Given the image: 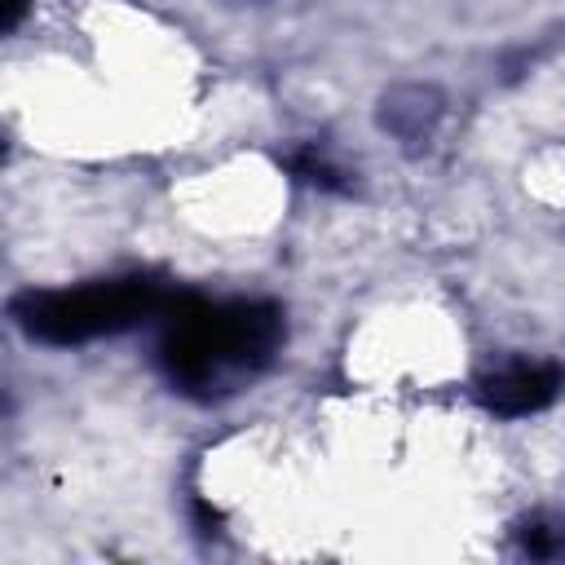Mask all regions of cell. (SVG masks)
<instances>
[{
  "label": "cell",
  "instance_id": "7a4b0ae2",
  "mask_svg": "<svg viewBox=\"0 0 565 565\" xmlns=\"http://www.w3.org/2000/svg\"><path fill=\"white\" fill-rule=\"evenodd\" d=\"M177 296L146 274L106 278L66 291H26L13 300V322L44 344H84L97 335H119L137 322L163 318Z\"/></svg>",
  "mask_w": 565,
  "mask_h": 565
},
{
  "label": "cell",
  "instance_id": "5b68a950",
  "mask_svg": "<svg viewBox=\"0 0 565 565\" xmlns=\"http://www.w3.org/2000/svg\"><path fill=\"white\" fill-rule=\"evenodd\" d=\"M516 539H521V552H530V556L565 561V525H556V521H525L516 530Z\"/></svg>",
  "mask_w": 565,
  "mask_h": 565
},
{
  "label": "cell",
  "instance_id": "52a82bcc",
  "mask_svg": "<svg viewBox=\"0 0 565 565\" xmlns=\"http://www.w3.org/2000/svg\"><path fill=\"white\" fill-rule=\"evenodd\" d=\"M22 9H26V0H4V31H13V26H18Z\"/></svg>",
  "mask_w": 565,
  "mask_h": 565
},
{
  "label": "cell",
  "instance_id": "8992f818",
  "mask_svg": "<svg viewBox=\"0 0 565 565\" xmlns=\"http://www.w3.org/2000/svg\"><path fill=\"white\" fill-rule=\"evenodd\" d=\"M287 168H291L296 177H305V181H313V185H327V190H335V185H344V181H340V172L331 168V159H322L318 150H300V154H291V159H287Z\"/></svg>",
  "mask_w": 565,
  "mask_h": 565
},
{
  "label": "cell",
  "instance_id": "277c9868",
  "mask_svg": "<svg viewBox=\"0 0 565 565\" xmlns=\"http://www.w3.org/2000/svg\"><path fill=\"white\" fill-rule=\"evenodd\" d=\"M441 115V97L433 88H419V84H406V88H393L380 106V124L402 137V141H415L433 128V119Z\"/></svg>",
  "mask_w": 565,
  "mask_h": 565
},
{
  "label": "cell",
  "instance_id": "6da1fadb",
  "mask_svg": "<svg viewBox=\"0 0 565 565\" xmlns=\"http://www.w3.org/2000/svg\"><path fill=\"white\" fill-rule=\"evenodd\" d=\"M282 344V313L269 300H199L177 296L163 313L159 362L168 380L194 397L234 393L260 375Z\"/></svg>",
  "mask_w": 565,
  "mask_h": 565
},
{
  "label": "cell",
  "instance_id": "3957f363",
  "mask_svg": "<svg viewBox=\"0 0 565 565\" xmlns=\"http://www.w3.org/2000/svg\"><path fill=\"white\" fill-rule=\"evenodd\" d=\"M561 393H565V366H556V362H508L477 380L481 406L503 419L534 415V411L552 406Z\"/></svg>",
  "mask_w": 565,
  "mask_h": 565
}]
</instances>
